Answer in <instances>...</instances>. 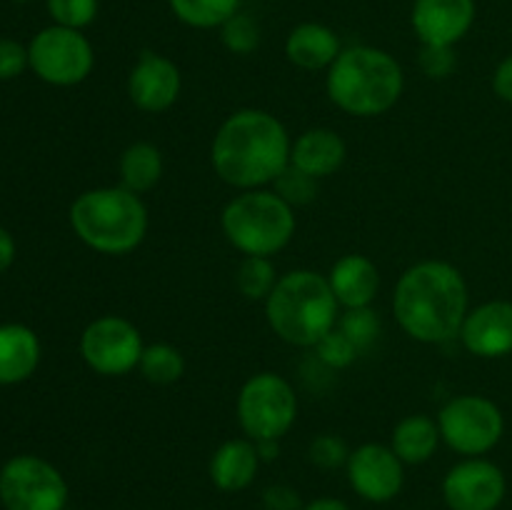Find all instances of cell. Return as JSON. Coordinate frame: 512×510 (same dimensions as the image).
<instances>
[{"instance_id":"1","label":"cell","mask_w":512,"mask_h":510,"mask_svg":"<svg viewBox=\"0 0 512 510\" xmlns=\"http://www.w3.org/2000/svg\"><path fill=\"white\" fill-rule=\"evenodd\" d=\"M290 135L268 110L243 108L225 118L210 145V163L223 183L238 190L273 185L290 165Z\"/></svg>"},{"instance_id":"2","label":"cell","mask_w":512,"mask_h":510,"mask_svg":"<svg viewBox=\"0 0 512 510\" xmlns=\"http://www.w3.org/2000/svg\"><path fill=\"white\" fill-rule=\"evenodd\" d=\"M468 310V283L445 260L410 265L395 285L393 315L418 343L440 345L458 338Z\"/></svg>"},{"instance_id":"3","label":"cell","mask_w":512,"mask_h":510,"mask_svg":"<svg viewBox=\"0 0 512 510\" xmlns=\"http://www.w3.org/2000/svg\"><path fill=\"white\" fill-rule=\"evenodd\" d=\"M405 75L388 50L373 45H350L340 50L328 68L325 90L333 105L358 118L383 115L400 100Z\"/></svg>"},{"instance_id":"4","label":"cell","mask_w":512,"mask_h":510,"mask_svg":"<svg viewBox=\"0 0 512 510\" xmlns=\"http://www.w3.org/2000/svg\"><path fill=\"white\" fill-rule=\"evenodd\" d=\"M338 298L328 275L318 270H290L265 300V318L280 340L298 348H315L338 325Z\"/></svg>"},{"instance_id":"5","label":"cell","mask_w":512,"mask_h":510,"mask_svg":"<svg viewBox=\"0 0 512 510\" xmlns=\"http://www.w3.org/2000/svg\"><path fill=\"white\" fill-rule=\"evenodd\" d=\"M68 218L80 243L103 255L133 253L148 235V208L123 185L85 190L73 200Z\"/></svg>"},{"instance_id":"6","label":"cell","mask_w":512,"mask_h":510,"mask_svg":"<svg viewBox=\"0 0 512 510\" xmlns=\"http://www.w3.org/2000/svg\"><path fill=\"white\" fill-rule=\"evenodd\" d=\"M220 225L235 250L270 258L293 240L295 213L275 190H243L223 208Z\"/></svg>"},{"instance_id":"7","label":"cell","mask_w":512,"mask_h":510,"mask_svg":"<svg viewBox=\"0 0 512 510\" xmlns=\"http://www.w3.org/2000/svg\"><path fill=\"white\" fill-rule=\"evenodd\" d=\"M240 430L253 443L258 440H280L298 418V395L293 385L278 373L250 375L238 393L235 403Z\"/></svg>"},{"instance_id":"8","label":"cell","mask_w":512,"mask_h":510,"mask_svg":"<svg viewBox=\"0 0 512 510\" xmlns=\"http://www.w3.org/2000/svg\"><path fill=\"white\" fill-rule=\"evenodd\" d=\"M440 438L465 458H483L503 440L505 418L498 403L485 395H458L438 413Z\"/></svg>"},{"instance_id":"9","label":"cell","mask_w":512,"mask_h":510,"mask_svg":"<svg viewBox=\"0 0 512 510\" xmlns=\"http://www.w3.org/2000/svg\"><path fill=\"white\" fill-rule=\"evenodd\" d=\"M68 480L40 455H15L0 468V503L5 510H65Z\"/></svg>"},{"instance_id":"10","label":"cell","mask_w":512,"mask_h":510,"mask_svg":"<svg viewBox=\"0 0 512 510\" xmlns=\"http://www.w3.org/2000/svg\"><path fill=\"white\" fill-rule=\"evenodd\" d=\"M30 70L43 83L70 88L78 85L93 73L95 50L83 30L63 28V25H48L33 35L28 45Z\"/></svg>"},{"instance_id":"11","label":"cell","mask_w":512,"mask_h":510,"mask_svg":"<svg viewBox=\"0 0 512 510\" xmlns=\"http://www.w3.org/2000/svg\"><path fill=\"white\" fill-rule=\"evenodd\" d=\"M143 335L123 315L95 318L80 335V355L93 373L120 378L135 370L143 358Z\"/></svg>"},{"instance_id":"12","label":"cell","mask_w":512,"mask_h":510,"mask_svg":"<svg viewBox=\"0 0 512 510\" xmlns=\"http://www.w3.org/2000/svg\"><path fill=\"white\" fill-rule=\"evenodd\" d=\"M505 495V473L488 458L460 460L443 478V500L450 510H498Z\"/></svg>"},{"instance_id":"13","label":"cell","mask_w":512,"mask_h":510,"mask_svg":"<svg viewBox=\"0 0 512 510\" xmlns=\"http://www.w3.org/2000/svg\"><path fill=\"white\" fill-rule=\"evenodd\" d=\"M348 483L368 503H390L405 485V463L390 445L363 443L345 463Z\"/></svg>"},{"instance_id":"14","label":"cell","mask_w":512,"mask_h":510,"mask_svg":"<svg viewBox=\"0 0 512 510\" xmlns=\"http://www.w3.org/2000/svg\"><path fill=\"white\" fill-rule=\"evenodd\" d=\"M180 88H183L180 68L168 55L143 50L130 68V103L143 113H163V110L173 108L180 98Z\"/></svg>"},{"instance_id":"15","label":"cell","mask_w":512,"mask_h":510,"mask_svg":"<svg viewBox=\"0 0 512 510\" xmlns=\"http://www.w3.org/2000/svg\"><path fill=\"white\" fill-rule=\"evenodd\" d=\"M475 18V0H415L410 10V25L423 45H458Z\"/></svg>"},{"instance_id":"16","label":"cell","mask_w":512,"mask_h":510,"mask_svg":"<svg viewBox=\"0 0 512 510\" xmlns=\"http://www.w3.org/2000/svg\"><path fill=\"white\" fill-rule=\"evenodd\" d=\"M460 340L470 355L483 360L505 358L512 353V303L488 300L468 310L460 328Z\"/></svg>"},{"instance_id":"17","label":"cell","mask_w":512,"mask_h":510,"mask_svg":"<svg viewBox=\"0 0 512 510\" xmlns=\"http://www.w3.org/2000/svg\"><path fill=\"white\" fill-rule=\"evenodd\" d=\"M258 445L250 438H233L218 445L208 463L210 483L223 493H240L255 483L260 470Z\"/></svg>"},{"instance_id":"18","label":"cell","mask_w":512,"mask_h":510,"mask_svg":"<svg viewBox=\"0 0 512 510\" xmlns=\"http://www.w3.org/2000/svg\"><path fill=\"white\" fill-rule=\"evenodd\" d=\"M328 283L338 303L348 308H368L378 298L380 290V270L368 255L350 253L343 255L338 263L330 268Z\"/></svg>"},{"instance_id":"19","label":"cell","mask_w":512,"mask_h":510,"mask_svg":"<svg viewBox=\"0 0 512 510\" xmlns=\"http://www.w3.org/2000/svg\"><path fill=\"white\" fill-rule=\"evenodd\" d=\"M340 50H343V45H340L338 33L330 25L315 23V20L295 25L285 40V55H288L290 63L300 70H310V73L328 70L340 55Z\"/></svg>"},{"instance_id":"20","label":"cell","mask_w":512,"mask_h":510,"mask_svg":"<svg viewBox=\"0 0 512 510\" xmlns=\"http://www.w3.org/2000/svg\"><path fill=\"white\" fill-rule=\"evenodd\" d=\"M345 158H348V145L330 128L305 130L290 148V163L318 180L338 173Z\"/></svg>"},{"instance_id":"21","label":"cell","mask_w":512,"mask_h":510,"mask_svg":"<svg viewBox=\"0 0 512 510\" xmlns=\"http://www.w3.org/2000/svg\"><path fill=\"white\" fill-rule=\"evenodd\" d=\"M40 365V338L23 323L0 325V385L25 383Z\"/></svg>"},{"instance_id":"22","label":"cell","mask_w":512,"mask_h":510,"mask_svg":"<svg viewBox=\"0 0 512 510\" xmlns=\"http://www.w3.org/2000/svg\"><path fill=\"white\" fill-rule=\"evenodd\" d=\"M438 420L430 415H405L390 435V448L405 465H423L435 455L440 445Z\"/></svg>"},{"instance_id":"23","label":"cell","mask_w":512,"mask_h":510,"mask_svg":"<svg viewBox=\"0 0 512 510\" xmlns=\"http://www.w3.org/2000/svg\"><path fill=\"white\" fill-rule=\"evenodd\" d=\"M120 185L133 193H148L163 178V153L148 140L128 145L118 160Z\"/></svg>"},{"instance_id":"24","label":"cell","mask_w":512,"mask_h":510,"mask_svg":"<svg viewBox=\"0 0 512 510\" xmlns=\"http://www.w3.org/2000/svg\"><path fill=\"white\" fill-rule=\"evenodd\" d=\"M168 5L180 23L195 30L220 28L240 10V0H168Z\"/></svg>"},{"instance_id":"25","label":"cell","mask_w":512,"mask_h":510,"mask_svg":"<svg viewBox=\"0 0 512 510\" xmlns=\"http://www.w3.org/2000/svg\"><path fill=\"white\" fill-rule=\"evenodd\" d=\"M140 375L153 385H173L183 378L185 358L175 345L153 343L145 345L143 358L138 365Z\"/></svg>"},{"instance_id":"26","label":"cell","mask_w":512,"mask_h":510,"mask_svg":"<svg viewBox=\"0 0 512 510\" xmlns=\"http://www.w3.org/2000/svg\"><path fill=\"white\" fill-rule=\"evenodd\" d=\"M235 285L248 300H268V295L278 285V270L270 258L245 255L235 268Z\"/></svg>"},{"instance_id":"27","label":"cell","mask_w":512,"mask_h":510,"mask_svg":"<svg viewBox=\"0 0 512 510\" xmlns=\"http://www.w3.org/2000/svg\"><path fill=\"white\" fill-rule=\"evenodd\" d=\"M273 190L293 208H300V205H308L318 198V178L308 175L305 170L295 168L293 163L283 170V173L275 178Z\"/></svg>"},{"instance_id":"28","label":"cell","mask_w":512,"mask_h":510,"mask_svg":"<svg viewBox=\"0 0 512 510\" xmlns=\"http://www.w3.org/2000/svg\"><path fill=\"white\" fill-rule=\"evenodd\" d=\"M220 40L233 55H250L260 45V28L248 13H235L220 25Z\"/></svg>"},{"instance_id":"29","label":"cell","mask_w":512,"mask_h":510,"mask_svg":"<svg viewBox=\"0 0 512 510\" xmlns=\"http://www.w3.org/2000/svg\"><path fill=\"white\" fill-rule=\"evenodd\" d=\"M338 328L355 343V348L365 350L378 340L380 318L373 308H348L338 318Z\"/></svg>"},{"instance_id":"30","label":"cell","mask_w":512,"mask_h":510,"mask_svg":"<svg viewBox=\"0 0 512 510\" xmlns=\"http://www.w3.org/2000/svg\"><path fill=\"white\" fill-rule=\"evenodd\" d=\"M55 25L85 30L95 23L100 13V0H45Z\"/></svg>"},{"instance_id":"31","label":"cell","mask_w":512,"mask_h":510,"mask_svg":"<svg viewBox=\"0 0 512 510\" xmlns=\"http://www.w3.org/2000/svg\"><path fill=\"white\" fill-rule=\"evenodd\" d=\"M315 353H318V360H323L328 368L343 370L348 368V365H353V360L358 358L360 350L355 348L353 340L335 325V328L315 345Z\"/></svg>"},{"instance_id":"32","label":"cell","mask_w":512,"mask_h":510,"mask_svg":"<svg viewBox=\"0 0 512 510\" xmlns=\"http://www.w3.org/2000/svg\"><path fill=\"white\" fill-rule=\"evenodd\" d=\"M308 455H310V463L318 465V468L335 470V468H345V463H348L350 458V448L345 445L343 438H338V435L333 433H325L310 440Z\"/></svg>"},{"instance_id":"33","label":"cell","mask_w":512,"mask_h":510,"mask_svg":"<svg viewBox=\"0 0 512 510\" xmlns=\"http://www.w3.org/2000/svg\"><path fill=\"white\" fill-rule=\"evenodd\" d=\"M418 65L430 80L450 78L458 68V55H455V45H423L420 43Z\"/></svg>"},{"instance_id":"34","label":"cell","mask_w":512,"mask_h":510,"mask_svg":"<svg viewBox=\"0 0 512 510\" xmlns=\"http://www.w3.org/2000/svg\"><path fill=\"white\" fill-rule=\"evenodd\" d=\"M30 68L28 48L13 38H0V80H13Z\"/></svg>"},{"instance_id":"35","label":"cell","mask_w":512,"mask_h":510,"mask_svg":"<svg viewBox=\"0 0 512 510\" xmlns=\"http://www.w3.org/2000/svg\"><path fill=\"white\" fill-rule=\"evenodd\" d=\"M303 498L293 485H270L263 490V508L265 510H303Z\"/></svg>"},{"instance_id":"36","label":"cell","mask_w":512,"mask_h":510,"mask_svg":"<svg viewBox=\"0 0 512 510\" xmlns=\"http://www.w3.org/2000/svg\"><path fill=\"white\" fill-rule=\"evenodd\" d=\"M493 90L500 100L512 105V53L498 63L493 73Z\"/></svg>"},{"instance_id":"37","label":"cell","mask_w":512,"mask_h":510,"mask_svg":"<svg viewBox=\"0 0 512 510\" xmlns=\"http://www.w3.org/2000/svg\"><path fill=\"white\" fill-rule=\"evenodd\" d=\"M15 253H18V248H15V240L13 235L8 233V230L0 225V273H5V270L13 265L15 260Z\"/></svg>"},{"instance_id":"38","label":"cell","mask_w":512,"mask_h":510,"mask_svg":"<svg viewBox=\"0 0 512 510\" xmlns=\"http://www.w3.org/2000/svg\"><path fill=\"white\" fill-rule=\"evenodd\" d=\"M303 510H350V505L340 498L323 495V498H315V500H310V503H305Z\"/></svg>"},{"instance_id":"39","label":"cell","mask_w":512,"mask_h":510,"mask_svg":"<svg viewBox=\"0 0 512 510\" xmlns=\"http://www.w3.org/2000/svg\"><path fill=\"white\" fill-rule=\"evenodd\" d=\"M255 445H258V453L263 463H270V460H275L280 455V440H258Z\"/></svg>"},{"instance_id":"40","label":"cell","mask_w":512,"mask_h":510,"mask_svg":"<svg viewBox=\"0 0 512 510\" xmlns=\"http://www.w3.org/2000/svg\"><path fill=\"white\" fill-rule=\"evenodd\" d=\"M15 3H28V0H15Z\"/></svg>"}]
</instances>
